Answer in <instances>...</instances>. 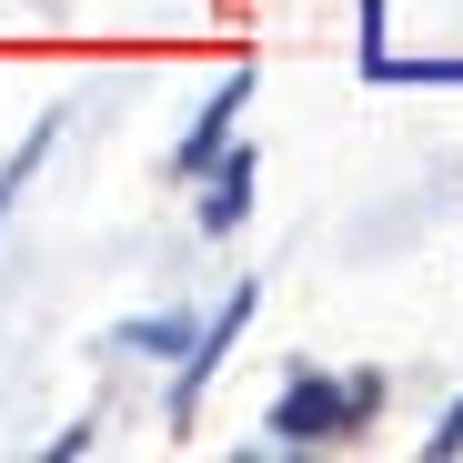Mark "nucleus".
Returning a JSON list of instances; mask_svg holds the SVG:
<instances>
[{"mask_svg":"<svg viewBox=\"0 0 463 463\" xmlns=\"http://www.w3.org/2000/svg\"><path fill=\"white\" fill-rule=\"evenodd\" d=\"M383 383L353 373V383H323V373H292V393L272 403V443H343L363 413H373Z\"/></svg>","mask_w":463,"mask_h":463,"instance_id":"nucleus-1","label":"nucleus"},{"mask_svg":"<svg viewBox=\"0 0 463 463\" xmlns=\"http://www.w3.org/2000/svg\"><path fill=\"white\" fill-rule=\"evenodd\" d=\"M252 302H262V292L242 282V292L222 302V323H212L202 343H182V383H172V423H192V403H202V383L222 373V353H232V343H242V323H252Z\"/></svg>","mask_w":463,"mask_h":463,"instance_id":"nucleus-2","label":"nucleus"},{"mask_svg":"<svg viewBox=\"0 0 463 463\" xmlns=\"http://www.w3.org/2000/svg\"><path fill=\"white\" fill-rule=\"evenodd\" d=\"M242 101H252V71H232V81L202 101V121L182 131V151H172V172H182V182H202V172L222 162V141H232V121H242Z\"/></svg>","mask_w":463,"mask_h":463,"instance_id":"nucleus-3","label":"nucleus"},{"mask_svg":"<svg viewBox=\"0 0 463 463\" xmlns=\"http://www.w3.org/2000/svg\"><path fill=\"white\" fill-rule=\"evenodd\" d=\"M252 212V151H222V182L202 192V232H242Z\"/></svg>","mask_w":463,"mask_h":463,"instance_id":"nucleus-4","label":"nucleus"},{"mask_svg":"<svg viewBox=\"0 0 463 463\" xmlns=\"http://www.w3.org/2000/svg\"><path fill=\"white\" fill-rule=\"evenodd\" d=\"M121 343H131V353H151V363H172V353L192 343V323H172V313H151V323H131Z\"/></svg>","mask_w":463,"mask_h":463,"instance_id":"nucleus-5","label":"nucleus"},{"mask_svg":"<svg viewBox=\"0 0 463 463\" xmlns=\"http://www.w3.org/2000/svg\"><path fill=\"white\" fill-rule=\"evenodd\" d=\"M51 141H61V121H41V131H31V141L11 151V172H0V212H11V202H21V182H31V162H41V151H51Z\"/></svg>","mask_w":463,"mask_h":463,"instance_id":"nucleus-6","label":"nucleus"},{"mask_svg":"<svg viewBox=\"0 0 463 463\" xmlns=\"http://www.w3.org/2000/svg\"><path fill=\"white\" fill-rule=\"evenodd\" d=\"M373 81H463V61H373Z\"/></svg>","mask_w":463,"mask_h":463,"instance_id":"nucleus-7","label":"nucleus"},{"mask_svg":"<svg viewBox=\"0 0 463 463\" xmlns=\"http://www.w3.org/2000/svg\"><path fill=\"white\" fill-rule=\"evenodd\" d=\"M423 453H463V403H453V413L433 423V443H423Z\"/></svg>","mask_w":463,"mask_h":463,"instance_id":"nucleus-8","label":"nucleus"}]
</instances>
